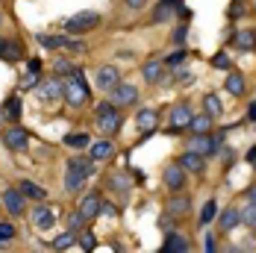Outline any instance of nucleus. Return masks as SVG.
Listing matches in <instances>:
<instances>
[{
	"label": "nucleus",
	"mask_w": 256,
	"mask_h": 253,
	"mask_svg": "<svg viewBox=\"0 0 256 253\" xmlns=\"http://www.w3.org/2000/svg\"><path fill=\"white\" fill-rule=\"evenodd\" d=\"M21 194H24V198H32V200H44V194H48V192H44V188H38L36 182L24 180V182H21Z\"/></svg>",
	"instance_id": "nucleus-23"
},
{
	"label": "nucleus",
	"mask_w": 256,
	"mask_h": 253,
	"mask_svg": "<svg viewBox=\"0 0 256 253\" xmlns=\"http://www.w3.org/2000/svg\"><path fill=\"white\" fill-rule=\"evenodd\" d=\"M3 142H6V148H9V150H24L26 142H30V136H26L24 126H15V130H6Z\"/></svg>",
	"instance_id": "nucleus-4"
},
{
	"label": "nucleus",
	"mask_w": 256,
	"mask_h": 253,
	"mask_svg": "<svg viewBox=\"0 0 256 253\" xmlns=\"http://www.w3.org/2000/svg\"><path fill=\"white\" fill-rule=\"evenodd\" d=\"M154 18H156V21H165V18H171V6H168L165 0H162V6L154 12Z\"/></svg>",
	"instance_id": "nucleus-35"
},
{
	"label": "nucleus",
	"mask_w": 256,
	"mask_h": 253,
	"mask_svg": "<svg viewBox=\"0 0 256 253\" xmlns=\"http://www.w3.org/2000/svg\"><path fill=\"white\" fill-rule=\"evenodd\" d=\"M188 126H192L194 132H209V130H212V118H209V115H192Z\"/></svg>",
	"instance_id": "nucleus-25"
},
{
	"label": "nucleus",
	"mask_w": 256,
	"mask_h": 253,
	"mask_svg": "<svg viewBox=\"0 0 256 253\" xmlns=\"http://www.w3.org/2000/svg\"><path fill=\"white\" fill-rule=\"evenodd\" d=\"M21 44H15V42H0V59H6V62H18L21 59Z\"/></svg>",
	"instance_id": "nucleus-17"
},
{
	"label": "nucleus",
	"mask_w": 256,
	"mask_h": 253,
	"mask_svg": "<svg viewBox=\"0 0 256 253\" xmlns=\"http://www.w3.org/2000/svg\"><path fill=\"white\" fill-rule=\"evenodd\" d=\"M227 65H230V59H227V56H224V53H221V56H218V59H215V68H227Z\"/></svg>",
	"instance_id": "nucleus-43"
},
{
	"label": "nucleus",
	"mask_w": 256,
	"mask_h": 253,
	"mask_svg": "<svg viewBox=\"0 0 256 253\" xmlns=\"http://www.w3.org/2000/svg\"><path fill=\"white\" fill-rule=\"evenodd\" d=\"M86 174H82V171H77V168H68V174H65V188H68V192H80V188H82V186H86Z\"/></svg>",
	"instance_id": "nucleus-15"
},
{
	"label": "nucleus",
	"mask_w": 256,
	"mask_h": 253,
	"mask_svg": "<svg viewBox=\"0 0 256 253\" xmlns=\"http://www.w3.org/2000/svg\"><path fill=\"white\" fill-rule=\"evenodd\" d=\"M88 153H92L94 162H98V159H109V156H112V144H109V142H94V144L88 148Z\"/></svg>",
	"instance_id": "nucleus-24"
},
{
	"label": "nucleus",
	"mask_w": 256,
	"mask_h": 253,
	"mask_svg": "<svg viewBox=\"0 0 256 253\" xmlns=\"http://www.w3.org/2000/svg\"><path fill=\"white\" fill-rule=\"evenodd\" d=\"M3 203H6V209H9L12 215H21V212H24V194H21V188H18V192H15V188L3 192Z\"/></svg>",
	"instance_id": "nucleus-10"
},
{
	"label": "nucleus",
	"mask_w": 256,
	"mask_h": 253,
	"mask_svg": "<svg viewBox=\"0 0 256 253\" xmlns=\"http://www.w3.org/2000/svg\"><path fill=\"white\" fill-rule=\"evenodd\" d=\"M68 168H77V171H82L86 177H92V174H94V159H71Z\"/></svg>",
	"instance_id": "nucleus-26"
},
{
	"label": "nucleus",
	"mask_w": 256,
	"mask_h": 253,
	"mask_svg": "<svg viewBox=\"0 0 256 253\" xmlns=\"http://www.w3.org/2000/svg\"><path fill=\"white\" fill-rule=\"evenodd\" d=\"M0 21H3V18H0Z\"/></svg>",
	"instance_id": "nucleus-53"
},
{
	"label": "nucleus",
	"mask_w": 256,
	"mask_h": 253,
	"mask_svg": "<svg viewBox=\"0 0 256 253\" xmlns=\"http://www.w3.org/2000/svg\"><path fill=\"white\" fill-rule=\"evenodd\" d=\"M65 144H68V148H88L92 138L82 136V132H77V136H65Z\"/></svg>",
	"instance_id": "nucleus-32"
},
{
	"label": "nucleus",
	"mask_w": 256,
	"mask_h": 253,
	"mask_svg": "<svg viewBox=\"0 0 256 253\" xmlns=\"http://www.w3.org/2000/svg\"><path fill=\"white\" fill-rule=\"evenodd\" d=\"M136 98H138V92H136L132 86H121V82H118V86L112 88V103H115V106H130V103H136Z\"/></svg>",
	"instance_id": "nucleus-5"
},
{
	"label": "nucleus",
	"mask_w": 256,
	"mask_h": 253,
	"mask_svg": "<svg viewBox=\"0 0 256 253\" xmlns=\"http://www.w3.org/2000/svg\"><path fill=\"white\" fill-rule=\"evenodd\" d=\"M56 71H59V74H68V71H71V65H68V62H56Z\"/></svg>",
	"instance_id": "nucleus-45"
},
{
	"label": "nucleus",
	"mask_w": 256,
	"mask_h": 253,
	"mask_svg": "<svg viewBox=\"0 0 256 253\" xmlns=\"http://www.w3.org/2000/svg\"><path fill=\"white\" fill-rule=\"evenodd\" d=\"M142 76H144L148 82H159V80L165 76V65H162L159 59H154V62H148V65H144V71H142Z\"/></svg>",
	"instance_id": "nucleus-16"
},
{
	"label": "nucleus",
	"mask_w": 256,
	"mask_h": 253,
	"mask_svg": "<svg viewBox=\"0 0 256 253\" xmlns=\"http://www.w3.org/2000/svg\"><path fill=\"white\" fill-rule=\"evenodd\" d=\"M165 253H186L188 250V242L182 238V236H168V242H165Z\"/></svg>",
	"instance_id": "nucleus-20"
},
{
	"label": "nucleus",
	"mask_w": 256,
	"mask_h": 253,
	"mask_svg": "<svg viewBox=\"0 0 256 253\" xmlns=\"http://www.w3.org/2000/svg\"><path fill=\"white\" fill-rule=\"evenodd\" d=\"M38 94H42V100H59V98H62V86H59L56 80H44V82L38 86Z\"/></svg>",
	"instance_id": "nucleus-13"
},
{
	"label": "nucleus",
	"mask_w": 256,
	"mask_h": 253,
	"mask_svg": "<svg viewBox=\"0 0 256 253\" xmlns=\"http://www.w3.org/2000/svg\"><path fill=\"white\" fill-rule=\"evenodd\" d=\"M68 42H71V38H56V36H38V44H42V48H48V50H62V48H68Z\"/></svg>",
	"instance_id": "nucleus-22"
},
{
	"label": "nucleus",
	"mask_w": 256,
	"mask_h": 253,
	"mask_svg": "<svg viewBox=\"0 0 256 253\" xmlns=\"http://www.w3.org/2000/svg\"><path fill=\"white\" fill-rule=\"evenodd\" d=\"M36 82H38V76H36V71H32V74H26L24 80H21V88H32Z\"/></svg>",
	"instance_id": "nucleus-40"
},
{
	"label": "nucleus",
	"mask_w": 256,
	"mask_h": 253,
	"mask_svg": "<svg viewBox=\"0 0 256 253\" xmlns=\"http://www.w3.org/2000/svg\"><path fill=\"white\" fill-rule=\"evenodd\" d=\"M182 59H186V50H177V53H174V56H171V65H180Z\"/></svg>",
	"instance_id": "nucleus-44"
},
{
	"label": "nucleus",
	"mask_w": 256,
	"mask_h": 253,
	"mask_svg": "<svg viewBox=\"0 0 256 253\" xmlns=\"http://www.w3.org/2000/svg\"><path fill=\"white\" fill-rule=\"evenodd\" d=\"M86 221H88V218H86L82 212H74V215H68V230H82Z\"/></svg>",
	"instance_id": "nucleus-34"
},
{
	"label": "nucleus",
	"mask_w": 256,
	"mask_h": 253,
	"mask_svg": "<svg viewBox=\"0 0 256 253\" xmlns=\"http://www.w3.org/2000/svg\"><path fill=\"white\" fill-rule=\"evenodd\" d=\"M174 38H177V42H182V38H186V26H180L177 32H174Z\"/></svg>",
	"instance_id": "nucleus-46"
},
{
	"label": "nucleus",
	"mask_w": 256,
	"mask_h": 253,
	"mask_svg": "<svg viewBox=\"0 0 256 253\" xmlns=\"http://www.w3.org/2000/svg\"><path fill=\"white\" fill-rule=\"evenodd\" d=\"M98 126H100L106 136H112V132L121 130V115H118V106L115 103H100L98 106Z\"/></svg>",
	"instance_id": "nucleus-1"
},
{
	"label": "nucleus",
	"mask_w": 256,
	"mask_h": 253,
	"mask_svg": "<svg viewBox=\"0 0 256 253\" xmlns=\"http://www.w3.org/2000/svg\"><path fill=\"white\" fill-rule=\"evenodd\" d=\"M165 3H177V0H165Z\"/></svg>",
	"instance_id": "nucleus-51"
},
{
	"label": "nucleus",
	"mask_w": 256,
	"mask_h": 253,
	"mask_svg": "<svg viewBox=\"0 0 256 253\" xmlns=\"http://www.w3.org/2000/svg\"><path fill=\"white\" fill-rule=\"evenodd\" d=\"M98 24H100L98 12H77L74 18H68L65 30H68V32H74V36H80V32H88V30H94Z\"/></svg>",
	"instance_id": "nucleus-3"
},
{
	"label": "nucleus",
	"mask_w": 256,
	"mask_h": 253,
	"mask_svg": "<svg viewBox=\"0 0 256 253\" xmlns=\"http://www.w3.org/2000/svg\"><path fill=\"white\" fill-rule=\"evenodd\" d=\"M100 206H103L100 194H98V192H92V194H86V198H82V203H80V212L92 221V218H98V215H100Z\"/></svg>",
	"instance_id": "nucleus-7"
},
{
	"label": "nucleus",
	"mask_w": 256,
	"mask_h": 253,
	"mask_svg": "<svg viewBox=\"0 0 256 253\" xmlns=\"http://www.w3.org/2000/svg\"><path fill=\"white\" fill-rule=\"evenodd\" d=\"M62 94L68 98V103H74V106H82V103L88 100V88H86V80L82 74H74L68 82H65V88H62Z\"/></svg>",
	"instance_id": "nucleus-2"
},
{
	"label": "nucleus",
	"mask_w": 256,
	"mask_h": 253,
	"mask_svg": "<svg viewBox=\"0 0 256 253\" xmlns=\"http://www.w3.org/2000/svg\"><path fill=\"white\" fill-rule=\"evenodd\" d=\"M0 124H3V112H0Z\"/></svg>",
	"instance_id": "nucleus-52"
},
{
	"label": "nucleus",
	"mask_w": 256,
	"mask_h": 253,
	"mask_svg": "<svg viewBox=\"0 0 256 253\" xmlns=\"http://www.w3.org/2000/svg\"><path fill=\"white\" fill-rule=\"evenodd\" d=\"M215 215H218V203H215V200H209V203L204 206V215H200V224L206 227V224H209V221H212Z\"/></svg>",
	"instance_id": "nucleus-33"
},
{
	"label": "nucleus",
	"mask_w": 256,
	"mask_h": 253,
	"mask_svg": "<svg viewBox=\"0 0 256 253\" xmlns=\"http://www.w3.org/2000/svg\"><path fill=\"white\" fill-rule=\"evenodd\" d=\"M168 212H171L174 218H180L182 212H188V198H174V200L168 203Z\"/></svg>",
	"instance_id": "nucleus-29"
},
{
	"label": "nucleus",
	"mask_w": 256,
	"mask_h": 253,
	"mask_svg": "<svg viewBox=\"0 0 256 253\" xmlns=\"http://www.w3.org/2000/svg\"><path fill=\"white\" fill-rule=\"evenodd\" d=\"M182 180H186V174H182V165H171V168H165V186L168 188H182Z\"/></svg>",
	"instance_id": "nucleus-14"
},
{
	"label": "nucleus",
	"mask_w": 256,
	"mask_h": 253,
	"mask_svg": "<svg viewBox=\"0 0 256 253\" xmlns=\"http://www.w3.org/2000/svg\"><path fill=\"white\" fill-rule=\"evenodd\" d=\"M250 203H256V188H250Z\"/></svg>",
	"instance_id": "nucleus-50"
},
{
	"label": "nucleus",
	"mask_w": 256,
	"mask_h": 253,
	"mask_svg": "<svg viewBox=\"0 0 256 253\" xmlns=\"http://www.w3.org/2000/svg\"><path fill=\"white\" fill-rule=\"evenodd\" d=\"M53 221H56V218H53V212L48 206H36V209H32V224L38 230H50Z\"/></svg>",
	"instance_id": "nucleus-12"
},
{
	"label": "nucleus",
	"mask_w": 256,
	"mask_h": 253,
	"mask_svg": "<svg viewBox=\"0 0 256 253\" xmlns=\"http://www.w3.org/2000/svg\"><path fill=\"white\" fill-rule=\"evenodd\" d=\"M130 6H132V9H142V6H144V0H127Z\"/></svg>",
	"instance_id": "nucleus-47"
},
{
	"label": "nucleus",
	"mask_w": 256,
	"mask_h": 253,
	"mask_svg": "<svg viewBox=\"0 0 256 253\" xmlns=\"http://www.w3.org/2000/svg\"><path fill=\"white\" fill-rule=\"evenodd\" d=\"M232 42H236V48H238V50H254V42H256L254 30H238Z\"/></svg>",
	"instance_id": "nucleus-19"
},
{
	"label": "nucleus",
	"mask_w": 256,
	"mask_h": 253,
	"mask_svg": "<svg viewBox=\"0 0 256 253\" xmlns=\"http://www.w3.org/2000/svg\"><path fill=\"white\" fill-rule=\"evenodd\" d=\"M68 50H74V53H86L88 48H86L82 42H68Z\"/></svg>",
	"instance_id": "nucleus-41"
},
{
	"label": "nucleus",
	"mask_w": 256,
	"mask_h": 253,
	"mask_svg": "<svg viewBox=\"0 0 256 253\" xmlns=\"http://www.w3.org/2000/svg\"><path fill=\"white\" fill-rule=\"evenodd\" d=\"M204 250H206V253L218 250V244H215V236H206V244H204Z\"/></svg>",
	"instance_id": "nucleus-42"
},
{
	"label": "nucleus",
	"mask_w": 256,
	"mask_h": 253,
	"mask_svg": "<svg viewBox=\"0 0 256 253\" xmlns=\"http://www.w3.org/2000/svg\"><path fill=\"white\" fill-rule=\"evenodd\" d=\"M180 165H182L186 171H204V159H200V153H194V150L182 153V159H180Z\"/></svg>",
	"instance_id": "nucleus-18"
},
{
	"label": "nucleus",
	"mask_w": 256,
	"mask_h": 253,
	"mask_svg": "<svg viewBox=\"0 0 256 253\" xmlns=\"http://www.w3.org/2000/svg\"><path fill=\"white\" fill-rule=\"evenodd\" d=\"M109 186H112V188H121V192H130V186H132V182H130V177L124 174V171H118V174H112V177H109Z\"/></svg>",
	"instance_id": "nucleus-28"
},
{
	"label": "nucleus",
	"mask_w": 256,
	"mask_h": 253,
	"mask_svg": "<svg viewBox=\"0 0 256 253\" xmlns=\"http://www.w3.org/2000/svg\"><path fill=\"white\" fill-rule=\"evenodd\" d=\"M74 242L77 238H74V230H71V232H65V236H59L53 242V250H68V248H74Z\"/></svg>",
	"instance_id": "nucleus-30"
},
{
	"label": "nucleus",
	"mask_w": 256,
	"mask_h": 253,
	"mask_svg": "<svg viewBox=\"0 0 256 253\" xmlns=\"http://www.w3.org/2000/svg\"><path fill=\"white\" fill-rule=\"evenodd\" d=\"M227 92H230V94H242V92H244V80L238 74H230L227 76Z\"/></svg>",
	"instance_id": "nucleus-31"
},
{
	"label": "nucleus",
	"mask_w": 256,
	"mask_h": 253,
	"mask_svg": "<svg viewBox=\"0 0 256 253\" xmlns=\"http://www.w3.org/2000/svg\"><path fill=\"white\" fill-rule=\"evenodd\" d=\"M238 221H242V212H238V209H227V212L221 215V230H232Z\"/></svg>",
	"instance_id": "nucleus-27"
},
{
	"label": "nucleus",
	"mask_w": 256,
	"mask_h": 253,
	"mask_svg": "<svg viewBox=\"0 0 256 253\" xmlns=\"http://www.w3.org/2000/svg\"><path fill=\"white\" fill-rule=\"evenodd\" d=\"M192 106L188 103H177L174 109H171V126L174 130H182V126H188V121H192Z\"/></svg>",
	"instance_id": "nucleus-6"
},
{
	"label": "nucleus",
	"mask_w": 256,
	"mask_h": 253,
	"mask_svg": "<svg viewBox=\"0 0 256 253\" xmlns=\"http://www.w3.org/2000/svg\"><path fill=\"white\" fill-rule=\"evenodd\" d=\"M15 236V227L12 224H0V242H6V238H12Z\"/></svg>",
	"instance_id": "nucleus-38"
},
{
	"label": "nucleus",
	"mask_w": 256,
	"mask_h": 253,
	"mask_svg": "<svg viewBox=\"0 0 256 253\" xmlns=\"http://www.w3.org/2000/svg\"><path fill=\"white\" fill-rule=\"evenodd\" d=\"M242 221H244V224H250V227H256V203L250 206V209H244V212H242Z\"/></svg>",
	"instance_id": "nucleus-36"
},
{
	"label": "nucleus",
	"mask_w": 256,
	"mask_h": 253,
	"mask_svg": "<svg viewBox=\"0 0 256 253\" xmlns=\"http://www.w3.org/2000/svg\"><path fill=\"white\" fill-rule=\"evenodd\" d=\"M250 118H254V121H256V103H254V106H250Z\"/></svg>",
	"instance_id": "nucleus-49"
},
{
	"label": "nucleus",
	"mask_w": 256,
	"mask_h": 253,
	"mask_svg": "<svg viewBox=\"0 0 256 253\" xmlns=\"http://www.w3.org/2000/svg\"><path fill=\"white\" fill-rule=\"evenodd\" d=\"M204 106H206V115H209V118H221V112H224V106H221V100H218V94H206Z\"/></svg>",
	"instance_id": "nucleus-21"
},
{
	"label": "nucleus",
	"mask_w": 256,
	"mask_h": 253,
	"mask_svg": "<svg viewBox=\"0 0 256 253\" xmlns=\"http://www.w3.org/2000/svg\"><path fill=\"white\" fill-rule=\"evenodd\" d=\"M80 248H82V250H94V236H92V232H82Z\"/></svg>",
	"instance_id": "nucleus-37"
},
{
	"label": "nucleus",
	"mask_w": 256,
	"mask_h": 253,
	"mask_svg": "<svg viewBox=\"0 0 256 253\" xmlns=\"http://www.w3.org/2000/svg\"><path fill=\"white\" fill-rule=\"evenodd\" d=\"M215 148H218V142L212 138V136H206V132H198V138H192V144H188V150L194 153H215Z\"/></svg>",
	"instance_id": "nucleus-8"
},
{
	"label": "nucleus",
	"mask_w": 256,
	"mask_h": 253,
	"mask_svg": "<svg viewBox=\"0 0 256 253\" xmlns=\"http://www.w3.org/2000/svg\"><path fill=\"white\" fill-rule=\"evenodd\" d=\"M6 112H9L12 118H18V115H21V106H18V100H15V98H12V100L6 103Z\"/></svg>",
	"instance_id": "nucleus-39"
},
{
	"label": "nucleus",
	"mask_w": 256,
	"mask_h": 253,
	"mask_svg": "<svg viewBox=\"0 0 256 253\" xmlns=\"http://www.w3.org/2000/svg\"><path fill=\"white\" fill-rule=\"evenodd\" d=\"M118 68H112V65H106V68H100V71H98V86H100V88H106V92H112V88H115V86H118Z\"/></svg>",
	"instance_id": "nucleus-11"
},
{
	"label": "nucleus",
	"mask_w": 256,
	"mask_h": 253,
	"mask_svg": "<svg viewBox=\"0 0 256 253\" xmlns=\"http://www.w3.org/2000/svg\"><path fill=\"white\" fill-rule=\"evenodd\" d=\"M248 162H254V165H256V148H254L250 153H248Z\"/></svg>",
	"instance_id": "nucleus-48"
},
{
	"label": "nucleus",
	"mask_w": 256,
	"mask_h": 253,
	"mask_svg": "<svg viewBox=\"0 0 256 253\" xmlns=\"http://www.w3.org/2000/svg\"><path fill=\"white\" fill-rule=\"evenodd\" d=\"M136 124H138V132H142V136H150L156 130V112L154 109H142V112L136 115Z\"/></svg>",
	"instance_id": "nucleus-9"
}]
</instances>
